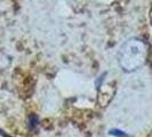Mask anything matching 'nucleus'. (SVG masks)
<instances>
[{
  "label": "nucleus",
  "mask_w": 152,
  "mask_h": 137,
  "mask_svg": "<svg viewBox=\"0 0 152 137\" xmlns=\"http://www.w3.org/2000/svg\"><path fill=\"white\" fill-rule=\"evenodd\" d=\"M111 135H114V136H118V137H128L124 131H121V130H111Z\"/></svg>",
  "instance_id": "obj_1"
}]
</instances>
